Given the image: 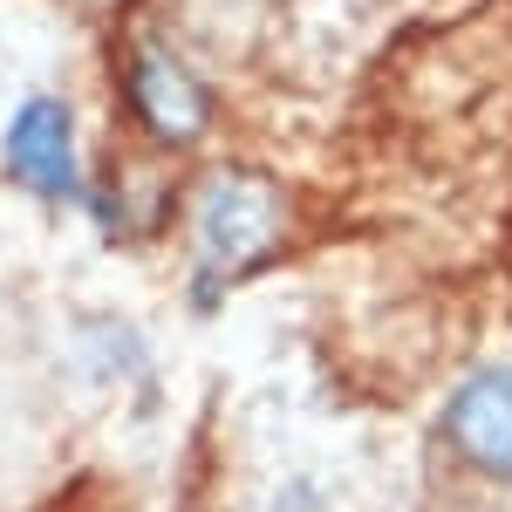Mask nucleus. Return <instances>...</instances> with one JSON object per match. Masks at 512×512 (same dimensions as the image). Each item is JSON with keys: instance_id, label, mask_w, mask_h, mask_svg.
Wrapping results in <instances>:
<instances>
[{"instance_id": "f257e3e1", "label": "nucleus", "mask_w": 512, "mask_h": 512, "mask_svg": "<svg viewBox=\"0 0 512 512\" xmlns=\"http://www.w3.org/2000/svg\"><path fill=\"white\" fill-rule=\"evenodd\" d=\"M287 233L280 185L260 171H212L192 198V267H198V301L226 294L239 274H253Z\"/></svg>"}, {"instance_id": "f03ea898", "label": "nucleus", "mask_w": 512, "mask_h": 512, "mask_svg": "<svg viewBox=\"0 0 512 512\" xmlns=\"http://www.w3.org/2000/svg\"><path fill=\"white\" fill-rule=\"evenodd\" d=\"M7 178L28 185L48 205H76L82 198V151H76V117L55 96H28L7 123Z\"/></svg>"}, {"instance_id": "7ed1b4c3", "label": "nucleus", "mask_w": 512, "mask_h": 512, "mask_svg": "<svg viewBox=\"0 0 512 512\" xmlns=\"http://www.w3.org/2000/svg\"><path fill=\"white\" fill-rule=\"evenodd\" d=\"M437 431L458 465L485 478H512V362H485L444 396Z\"/></svg>"}, {"instance_id": "20e7f679", "label": "nucleus", "mask_w": 512, "mask_h": 512, "mask_svg": "<svg viewBox=\"0 0 512 512\" xmlns=\"http://www.w3.org/2000/svg\"><path fill=\"white\" fill-rule=\"evenodd\" d=\"M123 96H130L137 123H144L158 144H198L205 123H212V96H205V82H198L171 48H158V41H137V48H130Z\"/></svg>"}]
</instances>
